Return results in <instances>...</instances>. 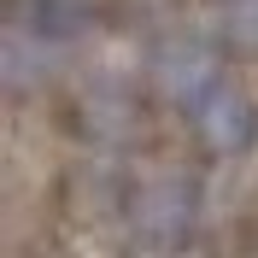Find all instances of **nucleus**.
I'll return each instance as SVG.
<instances>
[{
    "instance_id": "nucleus-2",
    "label": "nucleus",
    "mask_w": 258,
    "mask_h": 258,
    "mask_svg": "<svg viewBox=\"0 0 258 258\" xmlns=\"http://www.w3.org/2000/svg\"><path fill=\"white\" fill-rule=\"evenodd\" d=\"M77 0H24V24L41 35H64V30H77Z\"/></svg>"
},
{
    "instance_id": "nucleus-1",
    "label": "nucleus",
    "mask_w": 258,
    "mask_h": 258,
    "mask_svg": "<svg viewBox=\"0 0 258 258\" xmlns=\"http://www.w3.org/2000/svg\"><path fill=\"white\" fill-rule=\"evenodd\" d=\"M182 106H188L194 129L206 135L211 153H241V147L258 135V112H252V100H246L235 82H223L206 59H194L188 82H182Z\"/></svg>"
}]
</instances>
